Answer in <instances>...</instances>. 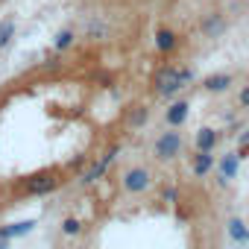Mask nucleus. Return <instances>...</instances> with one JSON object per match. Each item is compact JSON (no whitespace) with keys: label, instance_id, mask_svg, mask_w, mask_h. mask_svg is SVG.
Listing matches in <instances>:
<instances>
[{"label":"nucleus","instance_id":"obj_1","mask_svg":"<svg viewBox=\"0 0 249 249\" xmlns=\"http://www.w3.org/2000/svg\"><path fill=\"white\" fill-rule=\"evenodd\" d=\"M179 153H182V132H176V126H170L167 132H161L156 138L153 156L159 161H173V159H179Z\"/></svg>","mask_w":249,"mask_h":249},{"label":"nucleus","instance_id":"obj_8","mask_svg":"<svg viewBox=\"0 0 249 249\" xmlns=\"http://www.w3.org/2000/svg\"><path fill=\"white\" fill-rule=\"evenodd\" d=\"M114 153H117V150H111V153H108V156H103V159H100L97 164H91V170H85V173H82V182H85V185L97 182V179H100V176H103V173L108 170V164L114 161Z\"/></svg>","mask_w":249,"mask_h":249},{"label":"nucleus","instance_id":"obj_17","mask_svg":"<svg viewBox=\"0 0 249 249\" xmlns=\"http://www.w3.org/2000/svg\"><path fill=\"white\" fill-rule=\"evenodd\" d=\"M62 231H65L68 237H76V234L82 231V223H79L76 217H65V220H62Z\"/></svg>","mask_w":249,"mask_h":249},{"label":"nucleus","instance_id":"obj_6","mask_svg":"<svg viewBox=\"0 0 249 249\" xmlns=\"http://www.w3.org/2000/svg\"><path fill=\"white\" fill-rule=\"evenodd\" d=\"M188 114H191V103H188V100H176V103H170V108H167V123L179 129L182 123L188 120Z\"/></svg>","mask_w":249,"mask_h":249},{"label":"nucleus","instance_id":"obj_10","mask_svg":"<svg viewBox=\"0 0 249 249\" xmlns=\"http://www.w3.org/2000/svg\"><path fill=\"white\" fill-rule=\"evenodd\" d=\"M237 164H240V156L237 153H226L220 159V176L223 179H234L237 176Z\"/></svg>","mask_w":249,"mask_h":249},{"label":"nucleus","instance_id":"obj_12","mask_svg":"<svg viewBox=\"0 0 249 249\" xmlns=\"http://www.w3.org/2000/svg\"><path fill=\"white\" fill-rule=\"evenodd\" d=\"M229 237H231L234 243H246V240H249V229H246V223L237 220V217H231V220H229Z\"/></svg>","mask_w":249,"mask_h":249},{"label":"nucleus","instance_id":"obj_13","mask_svg":"<svg viewBox=\"0 0 249 249\" xmlns=\"http://www.w3.org/2000/svg\"><path fill=\"white\" fill-rule=\"evenodd\" d=\"M214 147H217V132L208 129V126H202L196 132V150H211L214 153Z\"/></svg>","mask_w":249,"mask_h":249},{"label":"nucleus","instance_id":"obj_2","mask_svg":"<svg viewBox=\"0 0 249 249\" xmlns=\"http://www.w3.org/2000/svg\"><path fill=\"white\" fill-rule=\"evenodd\" d=\"M182 85H185V79H182L179 68H159L153 76V91L159 97H173V94H179Z\"/></svg>","mask_w":249,"mask_h":249},{"label":"nucleus","instance_id":"obj_11","mask_svg":"<svg viewBox=\"0 0 249 249\" xmlns=\"http://www.w3.org/2000/svg\"><path fill=\"white\" fill-rule=\"evenodd\" d=\"M33 226H36V220L12 223V226H6V229H0V237H3V240H9V237H21V234H30V231H33Z\"/></svg>","mask_w":249,"mask_h":249},{"label":"nucleus","instance_id":"obj_19","mask_svg":"<svg viewBox=\"0 0 249 249\" xmlns=\"http://www.w3.org/2000/svg\"><path fill=\"white\" fill-rule=\"evenodd\" d=\"M240 106L243 108H249V82L243 85V91H240Z\"/></svg>","mask_w":249,"mask_h":249},{"label":"nucleus","instance_id":"obj_15","mask_svg":"<svg viewBox=\"0 0 249 249\" xmlns=\"http://www.w3.org/2000/svg\"><path fill=\"white\" fill-rule=\"evenodd\" d=\"M147 117H150V111H147V106H135L132 111H129V126H135V129H141L144 123H147Z\"/></svg>","mask_w":249,"mask_h":249},{"label":"nucleus","instance_id":"obj_9","mask_svg":"<svg viewBox=\"0 0 249 249\" xmlns=\"http://www.w3.org/2000/svg\"><path fill=\"white\" fill-rule=\"evenodd\" d=\"M211 167H214V156H211V150H199V153L194 156V176L202 179V176H208Z\"/></svg>","mask_w":249,"mask_h":249},{"label":"nucleus","instance_id":"obj_7","mask_svg":"<svg viewBox=\"0 0 249 249\" xmlns=\"http://www.w3.org/2000/svg\"><path fill=\"white\" fill-rule=\"evenodd\" d=\"M229 85H231V73H211V76H205V79H202V88H205L208 94L229 91Z\"/></svg>","mask_w":249,"mask_h":249},{"label":"nucleus","instance_id":"obj_5","mask_svg":"<svg viewBox=\"0 0 249 249\" xmlns=\"http://www.w3.org/2000/svg\"><path fill=\"white\" fill-rule=\"evenodd\" d=\"M176 47H179V36L167 27H159L156 30V50L159 53H173Z\"/></svg>","mask_w":249,"mask_h":249},{"label":"nucleus","instance_id":"obj_18","mask_svg":"<svg viewBox=\"0 0 249 249\" xmlns=\"http://www.w3.org/2000/svg\"><path fill=\"white\" fill-rule=\"evenodd\" d=\"M53 44H56V50H68V47L73 44V33H71V30H62V33L56 36Z\"/></svg>","mask_w":249,"mask_h":249},{"label":"nucleus","instance_id":"obj_3","mask_svg":"<svg viewBox=\"0 0 249 249\" xmlns=\"http://www.w3.org/2000/svg\"><path fill=\"white\" fill-rule=\"evenodd\" d=\"M150 185H153V176L147 167H129L123 173V191H129V194H144Z\"/></svg>","mask_w":249,"mask_h":249},{"label":"nucleus","instance_id":"obj_20","mask_svg":"<svg viewBox=\"0 0 249 249\" xmlns=\"http://www.w3.org/2000/svg\"><path fill=\"white\" fill-rule=\"evenodd\" d=\"M237 156H240V159H249V144H240V147H237Z\"/></svg>","mask_w":249,"mask_h":249},{"label":"nucleus","instance_id":"obj_14","mask_svg":"<svg viewBox=\"0 0 249 249\" xmlns=\"http://www.w3.org/2000/svg\"><path fill=\"white\" fill-rule=\"evenodd\" d=\"M15 38V18H6V21H0V50H3L9 41Z\"/></svg>","mask_w":249,"mask_h":249},{"label":"nucleus","instance_id":"obj_4","mask_svg":"<svg viewBox=\"0 0 249 249\" xmlns=\"http://www.w3.org/2000/svg\"><path fill=\"white\" fill-rule=\"evenodd\" d=\"M56 188H59V179H56V173H38V176L27 179V194H33V196L53 194Z\"/></svg>","mask_w":249,"mask_h":249},{"label":"nucleus","instance_id":"obj_21","mask_svg":"<svg viewBox=\"0 0 249 249\" xmlns=\"http://www.w3.org/2000/svg\"><path fill=\"white\" fill-rule=\"evenodd\" d=\"M240 144H249V129H246V132L240 135Z\"/></svg>","mask_w":249,"mask_h":249},{"label":"nucleus","instance_id":"obj_16","mask_svg":"<svg viewBox=\"0 0 249 249\" xmlns=\"http://www.w3.org/2000/svg\"><path fill=\"white\" fill-rule=\"evenodd\" d=\"M223 27H226V24H223V18H220V15H211V18H205V21H202V33H205V36H217Z\"/></svg>","mask_w":249,"mask_h":249}]
</instances>
